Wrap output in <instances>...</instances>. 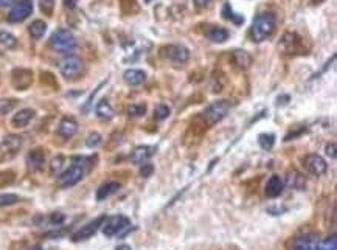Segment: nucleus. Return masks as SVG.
Wrapping results in <instances>:
<instances>
[{
    "instance_id": "37998d69",
    "label": "nucleus",
    "mask_w": 337,
    "mask_h": 250,
    "mask_svg": "<svg viewBox=\"0 0 337 250\" xmlns=\"http://www.w3.org/2000/svg\"><path fill=\"white\" fill-rule=\"evenodd\" d=\"M117 250H131V247L123 244V245H118V247H117Z\"/></svg>"
},
{
    "instance_id": "c03bdc74",
    "label": "nucleus",
    "mask_w": 337,
    "mask_h": 250,
    "mask_svg": "<svg viewBox=\"0 0 337 250\" xmlns=\"http://www.w3.org/2000/svg\"><path fill=\"white\" fill-rule=\"evenodd\" d=\"M32 250H41L39 247H35V248H32Z\"/></svg>"
},
{
    "instance_id": "a18cd8bd",
    "label": "nucleus",
    "mask_w": 337,
    "mask_h": 250,
    "mask_svg": "<svg viewBox=\"0 0 337 250\" xmlns=\"http://www.w3.org/2000/svg\"><path fill=\"white\" fill-rule=\"evenodd\" d=\"M314 2H322V0H314Z\"/></svg>"
},
{
    "instance_id": "9d476101",
    "label": "nucleus",
    "mask_w": 337,
    "mask_h": 250,
    "mask_svg": "<svg viewBox=\"0 0 337 250\" xmlns=\"http://www.w3.org/2000/svg\"><path fill=\"white\" fill-rule=\"evenodd\" d=\"M303 166L306 168L308 173H311L314 176H322L328 170V163L319 154H308L303 159Z\"/></svg>"
},
{
    "instance_id": "f8f14e48",
    "label": "nucleus",
    "mask_w": 337,
    "mask_h": 250,
    "mask_svg": "<svg viewBox=\"0 0 337 250\" xmlns=\"http://www.w3.org/2000/svg\"><path fill=\"white\" fill-rule=\"evenodd\" d=\"M283 190H285L283 177L278 174H273L266 183V196L267 198H278L280 194L283 193Z\"/></svg>"
},
{
    "instance_id": "20e7f679",
    "label": "nucleus",
    "mask_w": 337,
    "mask_h": 250,
    "mask_svg": "<svg viewBox=\"0 0 337 250\" xmlns=\"http://www.w3.org/2000/svg\"><path fill=\"white\" fill-rule=\"evenodd\" d=\"M84 69H86L84 61L79 56H73V54L72 56H67L66 59H63L61 64H59V72L66 79L79 78L84 73Z\"/></svg>"
},
{
    "instance_id": "c756f323",
    "label": "nucleus",
    "mask_w": 337,
    "mask_h": 250,
    "mask_svg": "<svg viewBox=\"0 0 337 250\" xmlns=\"http://www.w3.org/2000/svg\"><path fill=\"white\" fill-rule=\"evenodd\" d=\"M19 202V196L17 194H11V193H7V194H0V207H8V205H14Z\"/></svg>"
},
{
    "instance_id": "f257e3e1",
    "label": "nucleus",
    "mask_w": 337,
    "mask_h": 250,
    "mask_svg": "<svg viewBox=\"0 0 337 250\" xmlns=\"http://www.w3.org/2000/svg\"><path fill=\"white\" fill-rule=\"evenodd\" d=\"M277 26V19L272 13H261L252 22L249 36L254 42H263L272 36Z\"/></svg>"
},
{
    "instance_id": "ea45409f",
    "label": "nucleus",
    "mask_w": 337,
    "mask_h": 250,
    "mask_svg": "<svg viewBox=\"0 0 337 250\" xmlns=\"http://www.w3.org/2000/svg\"><path fill=\"white\" fill-rule=\"evenodd\" d=\"M76 5H78V0H64V7L69 8V10L76 8Z\"/></svg>"
},
{
    "instance_id": "473e14b6",
    "label": "nucleus",
    "mask_w": 337,
    "mask_h": 250,
    "mask_svg": "<svg viewBox=\"0 0 337 250\" xmlns=\"http://www.w3.org/2000/svg\"><path fill=\"white\" fill-rule=\"evenodd\" d=\"M64 162H66V159H64L63 155L54 157L53 162H51V166H50L51 173H54V174H61V170H63V166H64Z\"/></svg>"
},
{
    "instance_id": "aec40b11",
    "label": "nucleus",
    "mask_w": 337,
    "mask_h": 250,
    "mask_svg": "<svg viewBox=\"0 0 337 250\" xmlns=\"http://www.w3.org/2000/svg\"><path fill=\"white\" fill-rule=\"evenodd\" d=\"M78 131V123L73 118H64L61 120L58 126V134L64 138H72Z\"/></svg>"
},
{
    "instance_id": "0eeeda50",
    "label": "nucleus",
    "mask_w": 337,
    "mask_h": 250,
    "mask_svg": "<svg viewBox=\"0 0 337 250\" xmlns=\"http://www.w3.org/2000/svg\"><path fill=\"white\" fill-rule=\"evenodd\" d=\"M32 13H33V0H19L8 14V22L11 23L23 22L26 17H30Z\"/></svg>"
},
{
    "instance_id": "a211bd4d",
    "label": "nucleus",
    "mask_w": 337,
    "mask_h": 250,
    "mask_svg": "<svg viewBox=\"0 0 337 250\" xmlns=\"http://www.w3.org/2000/svg\"><path fill=\"white\" fill-rule=\"evenodd\" d=\"M45 163V155L41 149H33L32 152H28L26 155V165L32 171H38L41 170Z\"/></svg>"
},
{
    "instance_id": "6ab92c4d",
    "label": "nucleus",
    "mask_w": 337,
    "mask_h": 250,
    "mask_svg": "<svg viewBox=\"0 0 337 250\" xmlns=\"http://www.w3.org/2000/svg\"><path fill=\"white\" fill-rule=\"evenodd\" d=\"M95 114L100 120L103 121H109L110 118H114V107L110 106V103L107 100H100L97 107H95Z\"/></svg>"
},
{
    "instance_id": "7ed1b4c3",
    "label": "nucleus",
    "mask_w": 337,
    "mask_h": 250,
    "mask_svg": "<svg viewBox=\"0 0 337 250\" xmlns=\"http://www.w3.org/2000/svg\"><path fill=\"white\" fill-rule=\"evenodd\" d=\"M75 45H76V39H75L73 33L66 28L56 30L50 38V47L58 53L72 51L75 48Z\"/></svg>"
},
{
    "instance_id": "f03ea898",
    "label": "nucleus",
    "mask_w": 337,
    "mask_h": 250,
    "mask_svg": "<svg viewBox=\"0 0 337 250\" xmlns=\"http://www.w3.org/2000/svg\"><path fill=\"white\" fill-rule=\"evenodd\" d=\"M230 107H232V104L227 100L215 101V103H211L210 106L205 107V110L202 112V118L208 126H213V124L219 123L221 120H224L227 117Z\"/></svg>"
},
{
    "instance_id": "9b49d317",
    "label": "nucleus",
    "mask_w": 337,
    "mask_h": 250,
    "mask_svg": "<svg viewBox=\"0 0 337 250\" xmlns=\"http://www.w3.org/2000/svg\"><path fill=\"white\" fill-rule=\"evenodd\" d=\"M33 81V75L30 70L25 69H17L13 72V84L17 87V90H25L28 86L32 84Z\"/></svg>"
},
{
    "instance_id": "c85d7f7f",
    "label": "nucleus",
    "mask_w": 337,
    "mask_h": 250,
    "mask_svg": "<svg viewBox=\"0 0 337 250\" xmlns=\"http://www.w3.org/2000/svg\"><path fill=\"white\" fill-rule=\"evenodd\" d=\"M16 104H17L16 100H10V98H7V100H0V115H7V114H10L11 110L16 107Z\"/></svg>"
},
{
    "instance_id": "2f4dec72",
    "label": "nucleus",
    "mask_w": 337,
    "mask_h": 250,
    "mask_svg": "<svg viewBox=\"0 0 337 250\" xmlns=\"http://www.w3.org/2000/svg\"><path fill=\"white\" fill-rule=\"evenodd\" d=\"M128 114L131 117H142L146 114V106L145 104H131L128 107Z\"/></svg>"
},
{
    "instance_id": "b1692460",
    "label": "nucleus",
    "mask_w": 337,
    "mask_h": 250,
    "mask_svg": "<svg viewBox=\"0 0 337 250\" xmlns=\"http://www.w3.org/2000/svg\"><path fill=\"white\" fill-rule=\"evenodd\" d=\"M45 32H47V23L39 19L32 22V25L28 26V33H30L32 38H35V39H41L45 35Z\"/></svg>"
},
{
    "instance_id": "5701e85b",
    "label": "nucleus",
    "mask_w": 337,
    "mask_h": 250,
    "mask_svg": "<svg viewBox=\"0 0 337 250\" xmlns=\"http://www.w3.org/2000/svg\"><path fill=\"white\" fill-rule=\"evenodd\" d=\"M207 38L211 41V42H216V44H222L229 39V32L226 28H221V26H213L207 32Z\"/></svg>"
},
{
    "instance_id": "f704fd0d",
    "label": "nucleus",
    "mask_w": 337,
    "mask_h": 250,
    "mask_svg": "<svg viewBox=\"0 0 337 250\" xmlns=\"http://www.w3.org/2000/svg\"><path fill=\"white\" fill-rule=\"evenodd\" d=\"M101 135L98 134V132H92L87 138H86V145L89 146V148H97L100 143H101Z\"/></svg>"
},
{
    "instance_id": "a19ab883",
    "label": "nucleus",
    "mask_w": 337,
    "mask_h": 250,
    "mask_svg": "<svg viewBox=\"0 0 337 250\" xmlns=\"http://www.w3.org/2000/svg\"><path fill=\"white\" fill-rule=\"evenodd\" d=\"M210 2H211V0H194V5L198 7V8H204V7H207Z\"/></svg>"
},
{
    "instance_id": "1a4fd4ad",
    "label": "nucleus",
    "mask_w": 337,
    "mask_h": 250,
    "mask_svg": "<svg viewBox=\"0 0 337 250\" xmlns=\"http://www.w3.org/2000/svg\"><path fill=\"white\" fill-rule=\"evenodd\" d=\"M104 219H106V216H98V217H95L94 221L87 222L86 226H82L78 232H75V233L72 235V241H73V242H79V241L92 238V236L98 232V229L103 226Z\"/></svg>"
},
{
    "instance_id": "6e6552de",
    "label": "nucleus",
    "mask_w": 337,
    "mask_h": 250,
    "mask_svg": "<svg viewBox=\"0 0 337 250\" xmlns=\"http://www.w3.org/2000/svg\"><path fill=\"white\" fill-rule=\"evenodd\" d=\"M162 54L166 59L177 63V64H183L190 59V50L180 44H173V45H168V47L162 48Z\"/></svg>"
},
{
    "instance_id": "ddd939ff",
    "label": "nucleus",
    "mask_w": 337,
    "mask_h": 250,
    "mask_svg": "<svg viewBox=\"0 0 337 250\" xmlns=\"http://www.w3.org/2000/svg\"><path fill=\"white\" fill-rule=\"evenodd\" d=\"M317 244H319V239L316 235H303L294 241L292 250H316Z\"/></svg>"
},
{
    "instance_id": "2eb2a0df",
    "label": "nucleus",
    "mask_w": 337,
    "mask_h": 250,
    "mask_svg": "<svg viewBox=\"0 0 337 250\" xmlns=\"http://www.w3.org/2000/svg\"><path fill=\"white\" fill-rule=\"evenodd\" d=\"M232 61L235 67L239 70H247L252 66V63H254V59H252V56L246 50H235L232 53Z\"/></svg>"
},
{
    "instance_id": "e433bc0d",
    "label": "nucleus",
    "mask_w": 337,
    "mask_h": 250,
    "mask_svg": "<svg viewBox=\"0 0 337 250\" xmlns=\"http://www.w3.org/2000/svg\"><path fill=\"white\" fill-rule=\"evenodd\" d=\"M64 219H66V216L63 213H53L50 216V222H51L53 226H61L63 222H64Z\"/></svg>"
},
{
    "instance_id": "7c9ffc66",
    "label": "nucleus",
    "mask_w": 337,
    "mask_h": 250,
    "mask_svg": "<svg viewBox=\"0 0 337 250\" xmlns=\"http://www.w3.org/2000/svg\"><path fill=\"white\" fill-rule=\"evenodd\" d=\"M222 16L226 17V19H229V20H232V22H235V23H242V22H244V17L236 16V14L232 11L230 5H224V8H222Z\"/></svg>"
},
{
    "instance_id": "72a5a7b5",
    "label": "nucleus",
    "mask_w": 337,
    "mask_h": 250,
    "mask_svg": "<svg viewBox=\"0 0 337 250\" xmlns=\"http://www.w3.org/2000/svg\"><path fill=\"white\" fill-rule=\"evenodd\" d=\"M39 7L41 11L47 16L53 14V8H54V0H39Z\"/></svg>"
},
{
    "instance_id": "79ce46f5",
    "label": "nucleus",
    "mask_w": 337,
    "mask_h": 250,
    "mask_svg": "<svg viewBox=\"0 0 337 250\" xmlns=\"http://www.w3.org/2000/svg\"><path fill=\"white\" fill-rule=\"evenodd\" d=\"M14 4V0H0V8H7Z\"/></svg>"
},
{
    "instance_id": "393cba45",
    "label": "nucleus",
    "mask_w": 337,
    "mask_h": 250,
    "mask_svg": "<svg viewBox=\"0 0 337 250\" xmlns=\"http://www.w3.org/2000/svg\"><path fill=\"white\" fill-rule=\"evenodd\" d=\"M0 45L5 48H14L17 45V39L8 32H0Z\"/></svg>"
},
{
    "instance_id": "f3484780",
    "label": "nucleus",
    "mask_w": 337,
    "mask_h": 250,
    "mask_svg": "<svg viewBox=\"0 0 337 250\" xmlns=\"http://www.w3.org/2000/svg\"><path fill=\"white\" fill-rule=\"evenodd\" d=\"M123 79L128 86H140L142 82L146 81V73L143 70H138V69H129L125 72Z\"/></svg>"
},
{
    "instance_id": "c9c22d12",
    "label": "nucleus",
    "mask_w": 337,
    "mask_h": 250,
    "mask_svg": "<svg viewBox=\"0 0 337 250\" xmlns=\"http://www.w3.org/2000/svg\"><path fill=\"white\" fill-rule=\"evenodd\" d=\"M14 182V173L11 171H4L0 173V186H5Z\"/></svg>"
},
{
    "instance_id": "dca6fc26",
    "label": "nucleus",
    "mask_w": 337,
    "mask_h": 250,
    "mask_svg": "<svg viewBox=\"0 0 337 250\" xmlns=\"http://www.w3.org/2000/svg\"><path fill=\"white\" fill-rule=\"evenodd\" d=\"M154 152H156V149L152 146H138V148H135L132 151L131 160L134 163H137V165H143V163H146L151 159V155Z\"/></svg>"
},
{
    "instance_id": "423d86ee",
    "label": "nucleus",
    "mask_w": 337,
    "mask_h": 250,
    "mask_svg": "<svg viewBox=\"0 0 337 250\" xmlns=\"http://www.w3.org/2000/svg\"><path fill=\"white\" fill-rule=\"evenodd\" d=\"M84 177V165L82 163H73L70 168L63 171L58 177V183L63 188H69L76 185Z\"/></svg>"
},
{
    "instance_id": "cd10ccee",
    "label": "nucleus",
    "mask_w": 337,
    "mask_h": 250,
    "mask_svg": "<svg viewBox=\"0 0 337 250\" xmlns=\"http://www.w3.org/2000/svg\"><path fill=\"white\" fill-rule=\"evenodd\" d=\"M170 114H171V109L168 107V106H165V104H159V106L154 109V117H156V120H159V121L168 118V117H170Z\"/></svg>"
},
{
    "instance_id": "39448f33",
    "label": "nucleus",
    "mask_w": 337,
    "mask_h": 250,
    "mask_svg": "<svg viewBox=\"0 0 337 250\" xmlns=\"http://www.w3.org/2000/svg\"><path fill=\"white\" fill-rule=\"evenodd\" d=\"M129 226H131L129 219L123 214H115V216L106 217L103 222V235L106 238H112V236L121 233Z\"/></svg>"
},
{
    "instance_id": "4468645a",
    "label": "nucleus",
    "mask_w": 337,
    "mask_h": 250,
    "mask_svg": "<svg viewBox=\"0 0 337 250\" xmlns=\"http://www.w3.org/2000/svg\"><path fill=\"white\" fill-rule=\"evenodd\" d=\"M35 115H36V112L33 109H20L17 114H14L11 124L14 128H25L26 124H30V121L35 118Z\"/></svg>"
},
{
    "instance_id": "58836bf2",
    "label": "nucleus",
    "mask_w": 337,
    "mask_h": 250,
    "mask_svg": "<svg viewBox=\"0 0 337 250\" xmlns=\"http://www.w3.org/2000/svg\"><path fill=\"white\" fill-rule=\"evenodd\" d=\"M326 154H328L331 159H335V145H334V143L326 145Z\"/></svg>"
},
{
    "instance_id": "bb28decb",
    "label": "nucleus",
    "mask_w": 337,
    "mask_h": 250,
    "mask_svg": "<svg viewBox=\"0 0 337 250\" xmlns=\"http://www.w3.org/2000/svg\"><path fill=\"white\" fill-rule=\"evenodd\" d=\"M258 143L263 149H270L275 143V135L273 134H261L258 137Z\"/></svg>"
},
{
    "instance_id": "4c0bfd02",
    "label": "nucleus",
    "mask_w": 337,
    "mask_h": 250,
    "mask_svg": "<svg viewBox=\"0 0 337 250\" xmlns=\"http://www.w3.org/2000/svg\"><path fill=\"white\" fill-rule=\"evenodd\" d=\"M152 170H154V168H152V165H149V163H143V168H142V171H140V173H142L143 177H148V176H151Z\"/></svg>"
},
{
    "instance_id": "a878e982",
    "label": "nucleus",
    "mask_w": 337,
    "mask_h": 250,
    "mask_svg": "<svg viewBox=\"0 0 337 250\" xmlns=\"http://www.w3.org/2000/svg\"><path fill=\"white\" fill-rule=\"evenodd\" d=\"M316 250H337V238H335V235L326 238L323 242H319Z\"/></svg>"
},
{
    "instance_id": "4be33fe9",
    "label": "nucleus",
    "mask_w": 337,
    "mask_h": 250,
    "mask_svg": "<svg viewBox=\"0 0 337 250\" xmlns=\"http://www.w3.org/2000/svg\"><path fill=\"white\" fill-rule=\"evenodd\" d=\"M22 146V137L19 135H7L4 142L0 143V149L4 152H16Z\"/></svg>"
},
{
    "instance_id": "412c9836",
    "label": "nucleus",
    "mask_w": 337,
    "mask_h": 250,
    "mask_svg": "<svg viewBox=\"0 0 337 250\" xmlns=\"http://www.w3.org/2000/svg\"><path fill=\"white\" fill-rule=\"evenodd\" d=\"M121 188V185L118 182H107V183H103L98 191H97V201H104L107 199L112 194H115L118 190Z\"/></svg>"
}]
</instances>
